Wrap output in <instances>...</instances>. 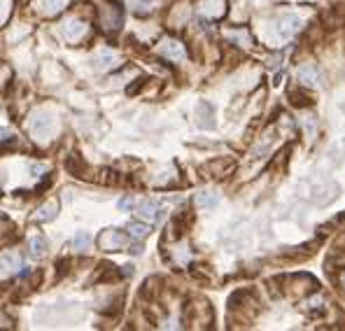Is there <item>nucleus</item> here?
Here are the masks:
<instances>
[{
    "label": "nucleus",
    "mask_w": 345,
    "mask_h": 331,
    "mask_svg": "<svg viewBox=\"0 0 345 331\" xmlns=\"http://www.w3.org/2000/svg\"><path fill=\"white\" fill-rule=\"evenodd\" d=\"M31 131L37 135V138H47V135L54 131V119L49 112H37L31 119Z\"/></svg>",
    "instance_id": "obj_1"
},
{
    "label": "nucleus",
    "mask_w": 345,
    "mask_h": 331,
    "mask_svg": "<svg viewBox=\"0 0 345 331\" xmlns=\"http://www.w3.org/2000/svg\"><path fill=\"white\" fill-rule=\"evenodd\" d=\"M299 28H301V19L296 17V14H287V17H282L278 21V35L282 37V40H289Z\"/></svg>",
    "instance_id": "obj_2"
},
{
    "label": "nucleus",
    "mask_w": 345,
    "mask_h": 331,
    "mask_svg": "<svg viewBox=\"0 0 345 331\" xmlns=\"http://www.w3.org/2000/svg\"><path fill=\"white\" fill-rule=\"evenodd\" d=\"M138 212H140L142 219H150V222H157L163 217V208L157 203V201H142L140 208H138Z\"/></svg>",
    "instance_id": "obj_3"
},
{
    "label": "nucleus",
    "mask_w": 345,
    "mask_h": 331,
    "mask_svg": "<svg viewBox=\"0 0 345 331\" xmlns=\"http://www.w3.org/2000/svg\"><path fill=\"white\" fill-rule=\"evenodd\" d=\"M100 242L105 245L107 250H119V247H124L126 242V233L119 231V229H112V231H107L103 238H100Z\"/></svg>",
    "instance_id": "obj_4"
},
{
    "label": "nucleus",
    "mask_w": 345,
    "mask_h": 331,
    "mask_svg": "<svg viewBox=\"0 0 345 331\" xmlns=\"http://www.w3.org/2000/svg\"><path fill=\"white\" fill-rule=\"evenodd\" d=\"M56 212H59V203H56V201H52V203H44L42 208H37V212L33 215V222H37V224L52 222L54 217H56Z\"/></svg>",
    "instance_id": "obj_5"
},
{
    "label": "nucleus",
    "mask_w": 345,
    "mask_h": 331,
    "mask_svg": "<svg viewBox=\"0 0 345 331\" xmlns=\"http://www.w3.org/2000/svg\"><path fill=\"white\" fill-rule=\"evenodd\" d=\"M161 54L173 59V61H180V59H185V47L180 45L177 40H166L161 45Z\"/></svg>",
    "instance_id": "obj_6"
},
{
    "label": "nucleus",
    "mask_w": 345,
    "mask_h": 331,
    "mask_svg": "<svg viewBox=\"0 0 345 331\" xmlns=\"http://www.w3.org/2000/svg\"><path fill=\"white\" fill-rule=\"evenodd\" d=\"M0 269L5 271V273H17L21 269V257H19L17 252H5L0 257Z\"/></svg>",
    "instance_id": "obj_7"
},
{
    "label": "nucleus",
    "mask_w": 345,
    "mask_h": 331,
    "mask_svg": "<svg viewBox=\"0 0 345 331\" xmlns=\"http://www.w3.org/2000/svg\"><path fill=\"white\" fill-rule=\"evenodd\" d=\"M196 203H198V208L210 210V208H215L217 203H220V196H217L215 191H201V194L196 196Z\"/></svg>",
    "instance_id": "obj_8"
},
{
    "label": "nucleus",
    "mask_w": 345,
    "mask_h": 331,
    "mask_svg": "<svg viewBox=\"0 0 345 331\" xmlns=\"http://www.w3.org/2000/svg\"><path fill=\"white\" fill-rule=\"evenodd\" d=\"M28 247H31V254H33V257H42L44 252H47V238H44V236H33L31 242H28Z\"/></svg>",
    "instance_id": "obj_9"
},
{
    "label": "nucleus",
    "mask_w": 345,
    "mask_h": 331,
    "mask_svg": "<svg viewBox=\"0 0 345 331\" xmlns=\"http://www.w3.org/2000/svg\"><path fill=\"white\" fill-rule=\"evenodd\" d=\"M82 33H84V26H82L80 21H68V24H63V35L68 37V40H77Z\"/></svg>",
    "instance_id": "obj_10"
},
{
    "label": "nucleus",
    "mask_w": 345,
    "mask_h": 331,
    "mask_svg": "<svg viewBox=\"0 0 345 331\" xmlns=\"http://www.w3.org/2000/svg\"><path fill=\"white\" fill-rule=\"evenodd\" d=\"M299 82H301V84H315V82H317V70H315L313 65L299 68Z\"/></svg>",
    "instance_id": "obj_11"
},
{
    "label": "nucleus",
    "mask_w": 345,
    "mask_h": 331,
    "mask_svg": "<svg viewBox=\"0 0 345 331\" xmlns=\"http://www.w3.org/2000/svg\"><path fill=\"white\" fill-rule=\"evenodd\" d=\"M68 170H70V173H75L77 178H84V170H87V163L82 161V156H80V154H75V156H72L70 161H68Z\"/></svg>",
    "instance_id": "obj_12"
},
{
    "label": "nucleus",
    "mask_w": 345,
    "mask_h": 331,
    "mask_svg": "<svg viewBox=\"0 0 345 331\" xmlns=\"http://www.w3.org/2000/svg\"><path fill=\"white\" fill-rule=\"evenodd\" d=\"M147 233H150V226H147V224H142V222L128 224V236H131V238H145Z\"/></svg>",
    "instance_id": "obj_13"
},
{
    "label": "nucleus",
    "mask_w": 345,
    "mask_h": 331,
    "mask_svg": "<svg viewBox=\"0 0 345 331\" xmlns=\"http://www.w3.org/2000/svg\"><path fill=\"white\" fill-rule=\"evenodd\" d=\"M89 242H91V236H89L87 231H82L72 238V247H75V250H87Z\"/></svg>",
    "instance_id": "obj_14"
},
{
    "label": "nucleus",
    "mask_w": 345,
    "mask_h": 331,
    "mask_svg": "<svg viewBox=\"0 0 345 331\" xmlns=\"http://www.w3.org/2000/svg\"><path fill=\"white\" fill-rule=\"evenodd\" d=\"M56 280H63V277L68 275V271H70V259L68 257H63V259L56 261Z\"/></svg>",
    "instance_id": "obj_15"
},
{
    "label": "nucleus",
    "mask_w": 345,
    "mask_h": 331,
    "mask_svg": "<svg viewBox=\"0 0 345 331\" xmlns=\"http://www.w3.org/2000/svg\"><path fill=\"white\" fill-rule=\"evenodd\" d=\"M94 63H96V68H110V65H115V54L96 56V59H94Z\"/></svg>",
    "instance_id": "obj_16"
},
{
    "label": "nucleus",
    "mask_w": 345,
    "mask_h": 331,
    "mask_svg": "<svg viewBox=\"0 0 345 331\" xmlns=\"http://www.w3.org/2000/svg\"><path fill=\"white\" fill-rule=\"evenodd\" d=\"M65 2L68 0H42V7H47V12H59V9H63Z\"/></svg>",
    "instance_id": "obj_17"
},
{
    "label": "nucleus",
    "mask_w": 345,
    "mask_h": 331,
    "mask_svg": "<svg viewBox=\"0 0 345 331\" xmlns=\"http://www.w3.org/2000/svg\"><path fill=\"white\" fill-rule=\"evenodd\" d=\"M133 208H135V198L133 196H124L119 201V210H124V212H131Z\"/></svg>",
    "instance_id": "obj_18"
}]
</instances>
